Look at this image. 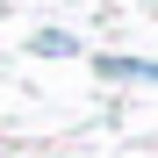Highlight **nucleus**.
I'll use <instances>...</instances> for the list:
<instances>
[{
    "instance_id": "1",
    "label": "nucleus",
    "mask_w": 158,
    "mask_h": 158,
    "mask_svg": "<svg viewBox=\"0 0 158 158\" xmlns=\"http://www.w3.org/2000/svg\"><path fill=\"white\" fill-rule=\"evenodd\" d=\"M101 79H158V58H94Z\"/></svg>"
},
{
    "instance_id": "2",
    "label": "nucleus",
    "mask_w": 158,
    "mask_h": 158,
    "mask_svg": "<svg viewBox=\"0 0 158 158\" xmlns=\"http://www.w3.org/2000/svg\"><path fill=\"white\" fill-rule=\"evenodd\" d=\"M29 50H36V58H72V50H79V43H72L65 29H43V36L29 43Z\"/></svg>"
}]
</instances>
